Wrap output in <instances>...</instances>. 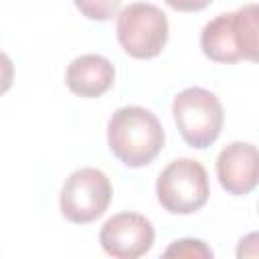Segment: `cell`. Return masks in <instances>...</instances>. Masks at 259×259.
I'll return each mask as SVG.
<instances>
[{
	"mask_svg": "<svg viewBox=\"0 0 259 259\" xmlns=\"http://www.w3.org/2000/svg\"><path fill=\"white\" fill-rule=\"evenodd\" d=\"M172 117L182 140L196 150L214 144L225 123L221 99L204 87H186L176 93L172 99Z\"/></svg>",
	"mask_w": 259,
	"mask_h": 259,
	"instance_id": "cell-3",
	"label": "cell"
},
{
	"mask_svg": "<svg viewBox=\"0 0 259 259\" xmlns=\"http://www.w3.org/2000/svg\"><path fill=\"white\" fill-rule=\"evenodd\" d=\"M164 127L156 113L142 105H123L107 121V146L127 168L152 164L164 148Z\"/></svg>",
	"mask_w": 259,
	"mask_h": 259,
	"instance_id": "cell-1",
	"label": "cell"
},
{
	"mask_svg": "<svg viewBox=\"0 0 259 259\" xmlns=\"http://www.w3.org/2000/svg\"><path fill=\"white\" fill-rule=\"evenodd\" d=\"M73 2L85 18L97 22H105L113 18L121 4V0H73Z\"/></svg>",
	"mask_w": 259,
	"mask_h": 259,
	"instance_id": "cell-11",
	"label": "cell"
},
{
	"mask_svg": "<svg viewBox=\"0 0 259 259\" xmlns=\"http://www.w3.org/2000/svg\"><path fill=\"white\" fill-rule=\"evenodd\" d=\"M14 83V63L12 59L0 51V95H4Z\"/></svg>",
	"mask_w": 259,
	"mask_h": 259,
	"instance_id": "cell-12",
	"label": "cell"
},
{
	"mask_svg": "<svg viewBox=\"0 0 259 259\" xmlns=\"http://www.w3.org/2000/svg\"><path fill=\"white\" fill-rule=\"evenodd\" d=\"M164 2L176 12H198L204 10L208 4H212V0H164Z\"/></svg>",
	"mask_w": 259,
	"mask_h": 259,
	"instance_id": "cell-13",
	"label": "cell"
},
{
	"mask_svg": "<svg viewBox=\"0 0 259 259\" xmlns=\"http://www.w3.org/2000/svg\"><path fill=\"white\" fill-rule=\"evenodd\" d=\"M111 202V182L99 168L85 166L73 170L61 188V214L75 225H89L97 221Z\"/></svg>",
	"mask_w": 259,
	"mask_h": 259,
	"instance_id": "cell-6",
	"label": "cell"
},
{
	"mask_svg": "<svg viewBox=\"0 0 259 259\" xmlns=\"http://www.w3.org/2000/svg\"><path fill=\"white\" fill-rule=\"evenodd\" d=\"M154 227L140 212H117L99 231L101 249L115 259H138L154 245Z\"/></svg>",
	"mask_w": 259,
	"mask_h": 259,
	"instance_id": "cell-7",
	"label": "cell"
},
{
	"mask_svg": "<svg viewBox=\"0 0 259 259\" xmlns=\"http://www.w3.org/2000/svg\"><path fill=\"white\" fill-rule=\"evenodd\" d=\"M259 6L245 4L233 12H223L200 30V49L212 63L257 61L259 51Z\"/></svg>",
	"mask_w": 259,
	"mask_h": 259,
	"instance_id": "cell-2",
	"label": "cell"
},
{
	"mask_svg": "<svg viewBox=\"0 0 259 259\" xmlns=\"http://www.w3.org/2000/svg\"><path fill=\"white\" fill-rule=\"evenodd\" d=\"M214 253L212 249L200 241V239H178L168 245L164 251V257H176V259H210Z\"/></svg>",
	"mask_w": 259,
	"mask_h": 259,
	"instance_id": "cell-10",
	"label": "cell"
},
{
	"mask_svg": "<svg viewBox=\"0 0 259 259\" xmlns=\"http://www.w3.org/2000/svg\"><path fill=\"white\" fill-rule=\"evenodd\" d=\"M257 148L251 142H231L217 156L219 184L233 196H245L257 186Z\"/></svg>",
	"mask_w": 259,
	"mask_h": 259,
	"instance_id": "cell-8",
	"label": "cell"
},
{
	"mask_svg": "<svg viewBox=\"0 0 259 259\" xmlns=\"http://www.w3.org/2000/svg\"><path fill=\"white\" fill-rule=\"evenodd\" d=\"M210 194L206 168L192 158L172 160L156 178V198L170 214L200 210Z\"/></svg>",
	"mask_w": 259,
	"mask_h": 259,
	"instance_id": "cell-4",
	"label": "cell"
},
{
	"mask_svg": "<svg viewBox=\"0 0 259 259\" xmlns=\"http://www.w3.org/2000/svg\"><path fill=\"white\" fill-rule=\"evenodd\" d=\"M168 18L156 4L134 2L119 10L115 34L125 55L134 59H154L168 42Z\"/></svg>",
	"mask_w": 259,
	"mask_h": 259,
	"instance_id": "cell-5",
	"label": "cell"
},
{
	"mask_svg": "<svg viewBox=\"0 0 259 259\" xmlns=\"http://www.w3.org/2000/svg\"><path fill=\"white\" fill-rule=\"evenodd\" d=\"M113 81H115L113 63L103 55H95V53L75 57L65 71V83L69 91L85 99L101 97L111 89Z\"/></svg>",
	"mask_w": 259,
	"mask_h": 259,
	"instance_id": "cell-9",
	"label": "cell"
}]
</instances>
